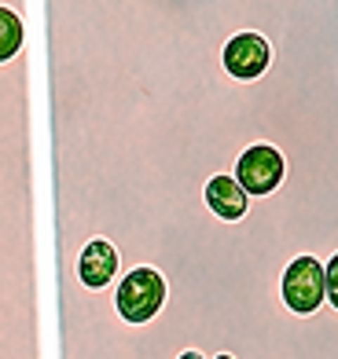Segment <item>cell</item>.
Returning <instances> with one entry per match:
<instances>
[{
  "mask_svg": "<svg viewBox=\"0 0 338 359\" xmlns=\"http://www.w3.org/2000/svg\"><path fill=\"white\" fill-rule=\"evenodd\" d=\"M214 359H232V355H224V352H221V355H214Z\"/></svg>",
  "mask_w": 338,
  "mask_h": 359,
  "instance_id": "8fae6325",
  "label": "cell"
},
{
  "mask_svg": "<svg viewBox=\"0 0 338 359\" xmlns=\"http://www.w3.org/2000/svg\"><path fill=\"white\" fill-rule=\"evenodd\" d=\"M283 176H287L283 154L276 151V147H265V143L247 147V151L235 158V165H232V180L250 194V198L272 194V191L283 184Z\"/></svg>",
  "mask_w": 338,
  "mask_h": 359,
  "instance_id": "3957f363",
  "label": "cell"
},
{
  "mask_svg": "<svg viewBox=\"0 0 338 359\" xmlns=\"http://www.w3.org/2000/svg\"><path fill=\"white\" fill-rule=\"evenodd\" d=\"M0 359H22V334L19 323L8 312V304L0 301Z\"/></svg>",
  "mask_w": 338,
  "mask_h": 359,
  "instance_id": "ba28073f",
  "label": "cell"
},
{
  "mask_svg": "<svg viewBox=\"0 0 338 359\" xmlns=\"http://www.w3.org/2000/svg\"><path fill=\"white\" fill-rule=\"evenodd\" d=\"M280 301L294 316H313L324 308V264L316 257H294L280 271Z\"/></svg>",
  "mask_w": 338,
  "mask_h": 359,
  "instance_id": "7a4b0ae2",
  "label": "cell"
},
{
  "mask_svg": "<svg viewBox=\"0 0 338 359\" xmlns=\"http://www.w3.org/2000/svg\"><path fill=\"white\" fill-rule=\"evenodd\" d=\"M202 205H206V213L217 217V220H239L247 213V205H250V194L235 184V180L228 172H217L210 176L202 184Z\"/></svg>",
  "mask_w": 338,
  "mask_h": 359,
  "instance_id": "8992f818",
  "label": "cell"
},
{
  "mask_svg": "<svg viewBox=\"0 0 338 359\" xmlns=\"http://www.w3.org/2000/svg\"><path fill=\"white\" fill-rule=\"evenodd\" d=\"M26 37H30V22H26L15 8L0 4V67H4V62H11L15 55L22 52Z\"/></svg>",
  "mask_w": 338,
  "mask_h": 359,
  "instance_id": "52a82bcc",
  "label": "cell"
},
{
  "mask_svg": "<svg viewBox=\"0 0 338 359\" xmlns=\"http://www.w3.org/2000/svg\"><path fill=\"white\" fill-rule=\"evenodd\" d=\"M176 359H206V355H202V352H195V348H184V352L176 355Z\"/></svg>",
  "mask_w": 338,
  "mask_h": 359,
  "instance_id": "30bf717a",
  "label": "cell"
},
{
  "mask_svg": "<svg viewBox=\"0 0 338 359\" xmlns=\"http://www.w3.org/2000/svg\"><path fill=\"white\" fill-rule=\"evenodd\" d=\"M118 250L107 238H89L74 257V279L85 290H110L118 283Z\"/></svg>",
  "mask_w": 338,
  "mask_h": 359,
  "instance_id": "5b68a950",
  "label": "cell"
},
{
  "mask_svg": "<svg viewBox=\"0 0 338 359\" xmlns=\"http://www.w3.org/2000/svg\"><path fill=\"white\" fill-rule=\"evenodd\" d=\"M324 304L338 312V253L324 260Z\"/></svg>",
  "mask_w": 338,
  "mask_h": 359,
  "instance_id": "9c48e42d",
  "label": "cell"
},
{
  "mask_svg": "<svg viewBox=\"0 0 338 359\" xmlns=\"http://www.w3.org/2000/svg\"><path fill=\"white\" fill-rule=\"evenodd\" d=\"M268 41L261 34H250V29H243V34H232L228 41L221 44V67L228 77L235 81H254L261 77L268 70Z\"/></svg>",
  "mask_w": 338,
  "mask_h": 359,
  "instance_id": "277c9868",
  "label": "cell"
},
{
  "mask_svg": "<svg viewBox=\"0 0 338 359\" xmlns=\"http://www.w3.org/2000/svg\"><path fill=\"white\" fill-rule=\"evenodd\" d=\"M110 304H115V316L129 326L151 323L166 304V279L155 268H143V264L129 268L110 286Z\"/></svg>",
  "mask_w": 338,
  "mask_h": 359,
  "instance_id": "6da1fadb",
  "label": "cell"
}]
</instances>
